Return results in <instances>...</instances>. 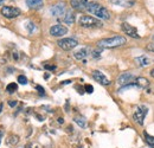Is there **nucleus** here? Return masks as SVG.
<instances>
[{
    "mask_svg": "<svg viewBox=\"0 0 154 148\" xmlns=\"http://www.w3.org/2000/svg\"><path fill=\"white\" fill-rule=\"evenodd\" d=\"M127 43V39L123 36H114V37L103 38L97 42V46L101 49H114L122 46Z\"/></svg>",
    "mask_w": 154,
    "mask_h": 148,
    "instance_id": "f257e3e1",
    "label": "nucleus"
},
{
    "mask_svg": "<svg viewBox=\"0 0 154 148\" xmlns=\"http://www.w3.org/2000/svg\"><path fill=\"white\" fill-rule=\"evenodd\" d=\"M85 10H87L89 13L96 16L98 19H104V20H107V19L110 18L109 11H108L104 6H102V5L97 4V2H93V1H91V2H88Z\"/></svg>",
    "mask_w": 154,
    "mask_h": 148,
    "instance_id": "f03ea898",
    "label": "nucleus"
},
{
    "mask_svg": "<svg viewBox=\"0 0 154 148\" xmlns=\"http://www.w3.org/2000/svg\"><path fill=\"white\" fill-rule=\"evenodd\" d=\"M79 26L82 27H87V29H91V27H101L103 24L101 23V20L94 18L91 16H82L78 20Z\"/></svg>",
    "mask_w": 154,
    "mask_h": 148,
    "instance_id": "7ed1b4c3",
    "label": "nucleus"
},
{
    "mask_svg": "<svg viewBox=\"0 0 154 148\" xmlns=\"http://www.w3.org/2000/svg\"><path fill=\"white\" fill-rule=\"evenodd\" d=\"M57 45L62 50L70 51V50L75 49L77 45H78V42H77L75 38H62V39H59L57 42Z\"/></svg>",
    "mask_w": 154,
    "mask_h": 148,
    "instance_id": "20e7f679",
    "label": "nucleus"
},
{
    "mask_svg": "<svg viewBox=\"0 0 154 148\" xmlns=\"http://www.w3.org/2000/svg\"><path fill=\"white\" fill-rule=\"evenodd\" d=\"M1 14L2 17L7 19H13L19 17L21 14V11H20L18 7H13V6H4L1 8Z\"/></svg>",
    "mask_w": 154,
    "mask_h": 148,
    "instance_id": "39448f33",
    "label": "nucleus"
},
{
    "mask_svg": "<svg viewBox=\"0 0 154 148\" xmlns=\"http://www.w3.org/2000/svg\"><path fill=\"white\" fill-rule=\"evenodd\" d=\"M147 113H148V108L146 106H139L136 108V110H135L134 115H133V119L135 120V122L139 123L140 126H142L143 125V120H145Z\"/></svg>",
    "mask_w": 154,
    "mask_h": 148,
    "instance_id": "423d86ee",
    "label": "nucleus"
},
{
    "mask_svg": "<svg viewBox=\"0 0 154 148\" xmlns=\"http://www.w3.org/2000/svg\"><path fill=\"white\" fill-rule=\"evenodd\" d=\"M135 79H136V77H135L133 74L125 72V74L119 76V78H117V84H119L121 88H123V87H127V85H129V84H133L135 82Z\"/></svg>",
    "mask_w": 154,
    "mask_h": 148,
    "instance_id": "0eeeda50",
    "label": "nucleus"
},
{
    "mask_svg": "<svg viewBox=\"0 0 154 148\" xmlns=\"http://www.w3.org/2000/svg\"><path fill=\"white\" fill-rule=\"evenodd\" d=\"M50 35L52 37H63L64 35L68 33V29L60 24H57V25H54L50 27Z\"/></svg>",
    "mask_w": 154,
    "mask_h": 148,
    "instance_id": "6e6552de",
    "label": "nucleus"
},
{
    "mask_svg": "<svg viewBox=\"0 0 154 148\" xmlns=\"http://www.w3.org/2000/svg\"><path fill=\"white\" fill-rule=\"evenodd\" d=\"M65 11H66V8H65V2H58V4H55V5H52V6L50 7L51 14H52L54 17H56V18L63 16V14L65 13Z\"/></svg>",
    "mask_w": 154,
    "mask_h": 148,
    "instance_id": "1a4fd4ad",
    "label": "nucleus"
},
{
    "mask_svg": "<svg viewBox=\"0 0 154 148\" xmlns=\"http://www.w3.org/2000/svg\"><path fill=\"white\" fill-rule=\"evenodd\" d=\"M121 27H122V31H123L126 35H128L129 37L134 38V39L140 38V36L137 35L136 29H135L134 26H132L131 24H128V23H123V24L121 25Z\"/></svg>",
    "mask_w": 154,
    "mask_h": 148,
    "instance_id": "9d476101",
    "label": "nucleus"
},
{
    "mask_svg": "<svg viewBox=\"0 0 154 148\" xmlns=\"http://www.w3.org/2000/svg\"><path fill=\"white\" fill-rule=\"evenodd\" d=\"M91 76H93V78L96 81L97 83H100L102 85H109L110 84V81L106 77V75L103 72H101V71H98V70H94Z\"/></svg>",
    "mask_w": 154,
    "mask_h": 148,
    "instance_id": "9b49d317",
    "label": "nucleus"
},
{
    "mask_svg": "<svg viewBox=\"0 0 154 148\" xmlns=\"http://www.w3.org/2000/svg\"><path fill=\"white\" fill-rule=\"evenodd\" d=\"M70 5L74 10L77 11H83L87 8L88 0H70Z\"/></svg>",
    "mask_w": 154,
    "mask_h": 148,
    "instance_id": "f8f14e48",
    "label": "nucleus"
},
{
    "mask_svg": "<svg viewBox=\"0 0 154 148\" xmlns=\"http://www.w3.org/2000/svg\"><path fill=\"white\" fill-rule=\"evenodd\" d=\"M135 63H136V65L143 68V66H148L149 64H152V59L148 58L146 55H142L140 56V57H136L135 58Z\"/></svg>",
    "mask_w": 154,
    "mask_h": 148,
    "instance_id": "ddd939ff",
    "label": "nucleus"
},
{
    "mask_svg": "<svg viewBox=\"0 0 154 148\" xmlns=\"http://www.w3.org/2000/svg\"><path fill=\"white\" fill-rule=\"evenodd\" d=\"M26 5L31 10H39L43 7L44 1L43 0H26Z\"/></svg>",
    "mask_w": 154,
    "mask_h": 148,
    "instance_id": "4468645a",
    "label": "nucleus"
},
{
    "mask_svg": "<svg viewBox=\"0 0 154 148\" xmlns=\"http://www.w3.org/2000/svg\"><path fill=\"white\" fill-rule=\"evenodd\" d=\"M88 55H89V49H88V48H83V49L76 51V52L74 54V57H75L76 59H78V60H84V58Z\"/></svg>",
    "mask_w": 154,
    "mask_h": 148,
    "instance_id": "2eb2a0df",
    "label": "nucleus"
},
{
    "mask_svg": "<svg viewBox=\"0 0 154 148\" xmlns=\"http://www.w3.org/2000/svg\"><path fill=\"white\" fill-rule=\"evenodd\" d=\"M134 83L136 84L137 88H147L149 85V82L146 78H143V77H136Z\"/></svg>",
    "mask_w": 154,
    "mask_h": 148,
    "instance_id": "dca6fc26",
    "label": "nucleus"
},
{
    "mask_svg": "<svg viewBox=\"0 0 154 148\" xmlns=\"http://www.w3.org/2000/svg\"><path fill=\"white\" fill-rule=\"evenodd\" d=\"M63 21L65 24H68V25H72L75 23V14L72 12H70V11L66 12L65 16H64V18H63Z\"/></svg>",
    "mask_w": 154,
    "mask_h": 148,
    "instance_id": "f3484780",
    "label": "nucleus"
},
{
    "mask_svg": "<svg viewBox=\"0 0 154 148\" xmlns=\"http://www.w3.org/2000/svg\"><path fill=\"white\" fill-rule=\"evenodd\" d=\"M18 90V84L17 83H10L7 87H6V91L8 94H13Z\"/></svg>",
    "mask_w": 154,
    "mask_h": 148,
    "instance_id": "a211bd4d",
    "label": "nucleus"
},
{
    "mask_svg": "<svg viewBox=\"0 0 154 148\" xmlns=\"http://www.w3.org/2000/svg\"><path fill=\"white\" fill-rule=\"evenodd\" d=\"M74 121H75V123H77L81 128H85L87 127V121H85L84 117H75Z\"/></svg>",
    "mask_w": 154,
    "mask_h": 148,
    "instance_id": "6ab92c4d",
    "label": "nucleus"
},
{
    "mask_svg": "<svg viewBox=\"0 0 154 148\" xmlns=\"http://www.w3.org/2000/svg\"><path fill=\"white\" fill-rule=\"evenodd\" d=\"M143 135H145V139H146V141H147V143L149 145V146H152V147H154V136H152V135H149L147 131H145L143 133Z\"/></svg>",
    "mask_w": 154,
    "mask_h": 148,
    "instance_id": "aec40b11",
    "label": "nucleus"
},
{
    "mask_svg": "<svg viewBox=\"0 0 154 148\" xmlns=\"http://www.w3.org/2000/svg\"><path fill=\"white\" fill-rule=\"evenodd\" d=\"M26 29H27L29 33H32V32L36 30V25H35V23H32V21H29V23L26 24Z\"/></svg>",
    "mask_w": 154,
    "mask_h": 148,
    "instance_id": "412c9836",
    "label": "nucleus"
},
{
    "mask_svg": "<svg viewBox=\"0 0 154 148\" xmlns=\"http://www.w3.org/2000/svg\"><path fill=\"white\" fill-rule=\"evenodd\" d=\"M8 145H17L18 142H19V137L18 136H16V135H13V136H11L10 139H8Z\"/></svg>",
    "mask_w": 154,
    "mask_h": 148,
    "instance_id": "4be33fe9",
    "label": "nucleus"
},
{
    "mask_svg": "<svg viewBox=\"0 0 154 148\" xmlns=\"http://www.w3.org/2000/svg\"><path fill=\"white\" fill-rule=\"evenodd\" d=\"M18 82H19V84L25 85V84H27V78L24 75H20V76H18Z\"/></svg>",
    "mask_w": 154,
    "mask_h": 148,
    "instance_id": "5701e85b",
    "label": "nucleus"
},
{
    "mask_svg": "<svg viewBox=\"0 0 154 148\" xmlns=\"http://www.w3.org/2000/svg\"><path fill=\"white\" fill-rule=\"evenodd\" d=\"M84 89H85V93H88V94L94 93V87H93V85H90V84H85Z\"/></svg>",
    "mask_w": 154,
    "mask_h": 148,
    "instance_id": "b1692460",
    "label": "nucleus"
},
{
    "mask_svg": "<svg viewBox=\"0 0 154 148\" xmlns=\"http://www.w3.org/2000/svg\"><path fill=\"white\" fill-rule=\"evenodd\" d=\"M91 56H93L94 58H100V57H101V51H100V50H94Z\"/></svg>",
    "mask_w": 154,
    "mask_h": 148,
    "instance_id": "393cba45",
    "label": "nucleus"
},
{
    "mask_svg": "<svg viewBox=\"0 0 154 148\" xmlns=\"http://www.w3.org/2000/svg\"><path fill=\"white\" fill-rule=\"evenodd\" d=\"M44 68H45L46 70H50V71L56 70V66H55V65H49V64H45V65H44Z\"/></svg>",
    "mask_w": 154,
    "mask_h": 148,
    "instance_id": "a878e982",
    "label": "nucleus"
},
{
    "mask_svg": "<svg viewBox=\"0 0 154 148\" xmlns=\"http://www.w3.org/2000/svg\"><path fill=\"white\" fill-rule=\"evenodd\" d=\"M36 89L38 90L40 95H44V94H45V90H44V88H43V87H40V85H37V87H36Z\"/></svg>",
    "mask_w": 154,
    "mask_h": 148,
    "instance_id": "bb28decb",
    "label": "nucleus"
},
{
    "mask_svg": "<svg viewBox=\"0 0 154 148\" xmlns=\"http://www.w3.org/2000/svg\"><path fill=\"white\" fill-rule=\"evenodd\" d=\"M17 103H18V102L14 101V100H10V101H8V106H10V107H16Z\"/></svg>",
    "mask_w": 154,
    "mask_h": 148,
    "instance_id": "cd10ccee",
    "label": "nucleus"
},
{
    "mask_svg": "<svg viewBox=\"0 0 154 148\" xmlns=\"http://www.w3.org/2000/svg\"><path fill=\"white\" fill-rule=\"evenodd\" d=\"M146 49H147V50H148L149 52H154V43L149 44V45H148V46H147Z\"/></svg>",
    "mask_w": 154,
    "mask_h": 148,
    "instance_id": "c85d7f7f",
    "label": "nucleus"
},
{
    "mask_svg": "<svg viewBox=\"0 0 154 148\" xmlns=\"http://www.w3.org/2000/svg\"><path fill=\"white\" fill-rule=\"evenodd\" d=\"M149 75H151V76H152V77L154 78V69H152V70H151V72H149Z\"/></svg>",
    "mask_w": 154,
    "mask_h": 148,
    "instance_id": "c756f323",
    "label": "nucleus"
},
{
    "mask_svg": "<svg viewBox=\"0 0 154 148\" xmlns=\"http://www.w3.org/2000/svg\"><path fill=\"white\" fill-rule=\"evenodd\" d=\"M58 122H59V123H63V122H64V120H63V119H58Z\"/></svg>",
    "mask_w": 154,
    "mask_h": 148,
    "instance_id": "7c9ffc66",
    "label": "nucleus"
},
{
    "mask_svg": "<svg viewBox=\"0 0 154 148\" xmlns=\"http://www.w3.org/2000/svg\"><path fill=\"white\" fill-rule=\"evenodd\" d=\"M1 136H2V131H0V142H1Z\"/></svg>",
    "mask_w": 154,
    "mask_h": 148,
    "instance_id": "2f4dec72",
    "label": "nucleus"
},
{
    "mask_svg": "<svg viewBox=\"0 0 154 148\" xmlns=\"http://www.w3.org/2000/svg\"><path fill=\"white\" fill-rule=\"evenodd\" d=\"M1 110H2V103L0 104V113H1Z\"/></svg>",
    "mask_w": 154,
    "mask_h": 148,
    "instance_id": "473e14b6",
    "label": "nucleus"
},
{
    "mask_svg": "<svg viewBox=\"0 0 154 148\" xmlns=\"http://www.w3.org/2000/svg\"><path fill=\"white\" fill-rule=\"evenodd\" d=\"M4 1H5V0H0V5H2V4H4Z\"/></svg>",
    "mask_w": 154,
    "mask_h": 148,
    "instance_id": "72a5a7b5",
    "label": "nucleus"
}]
</instances>
